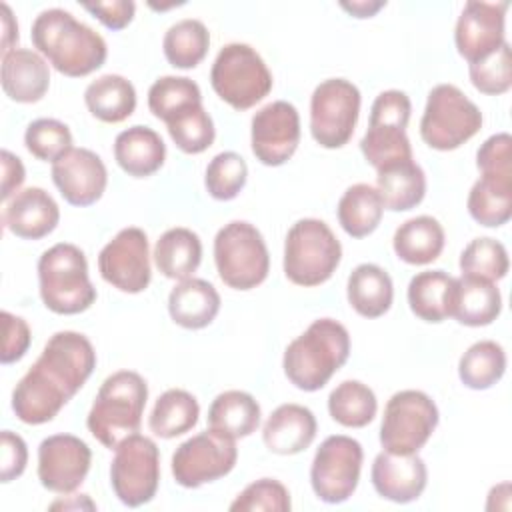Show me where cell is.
I'll use <instances>...</instances> for the list:
<instances>
[{
    "label": "cell",
    "mask_w": 512,
    "mask_h": 512,
    "mask_svg": "<svg viewBox=\"0 0 512 512\" xmlns=\"http://www.w3.org/2000/svg\"><path fill=\"white\" fill-rule=\"evenodd\" d=\"M96 368L92 342L74 330L48 338L38 360L12 390V410L24 424H46L72 400Z\"/></svg>",
    "instance_id": "cell-1"
},
{
    "label": "cell",
    "mask_w": 512,
    "mask_h": 512,
    "mask_svg": "<svg viewBox=\"0 0 512 512\" xmlns=\"http://www.w3.org/2000/svg\"><path fill=\"white\" fill-rule=\"evenodd\" d=\"M34 48L64 76L82 78L98 70L108 56L104 38L68 10H42L32 22Z\"/></svg>",
    "instance_id": "cell-2"
},
{
    "label": "cell",
    "mask_w": 512,
    "mask_h": 512,
    "mask_svg": "<svg viewBox=\"0 0 512 512\" xmlns=\"http://www.w3.org/2000/svg\"><path fill=\"white\" fill-rule=\"evenodd\" d=\"M348 356V330L332 318H318L286 346L282 368L296 388L316 392L346 364Z\"/></svg>",
    "instance_id": "cell-3"
},
{
    "label": "cell",
    "mask_w": 512,
    "mask_h": 512,
    "mask_svg": "<svg viewBox=\"0 0 512 512\" xmlns=\"http://www.w3.org/2000/svg\"><path fill=\"white\" fill-rule=\"evenodd\" d=\"M148 400V384L134 370L110 374L88 412L86 426L90 434L108 450H114L124 438L136 434Z\"/></svg>",
    "instance_id": "cell-4"
},
{
    "label": "cell",
    "mask_w": 512,
    "mask_h": 512,
    "mask_svg": "<svg viewBox=\"0 0 512 512\" xmlns=\"http://www.w3.org/2000/svg\"><path fill=\"white\" fill-rule=\"evenodd\" d=\"M38 284L44 306L54 314H80L96 302V288L88 276L84 252L68 242H58L38 260Z\"/></svg>",
    "instance_id": "cell-5"
},
{
    "label": "cell",
    "mask_w": 512,
    "mask_h": 512,
    "mask_svg": "<svg viewBox=\"0 0 512 512\" xmlns=\"http://www.w3.org/2000/svg\"><path fill=\"white\" fill-rule=\"evenodd\" d=\"M342 260L340 240L318 218L292 224L284 240V274L296 286H320L332 278Z\"/></svg>",
    "instance_id": "cell-6"
},
{
    "label": "cell",
    "mask_w": 512,
    "mask_h": 512,
    "mask_svg": "<svg viewBox=\"0 0 512 512\" xmlns=\"http://www.w3.org/2000/svg\"><path fill=\"white\" fill-rule=\"evenodd\" d=\"M214 262L220 280L234 290L260 286L270 272L266 242L260 230L246 220H232L216 232Z\"/></svg>",
    "instance_id": "cell-7"
},
{
    "label": "cell",
    "mask_w": 512,
    "mask_h": 512,
    "mask_svg": "<svg viewBox=\"0 0 512 512\" xmlns=\"http://www.w3.org/2000/svg\"><path fill=\"white\" fill-rule=\"evenodd\" d=\"M210 84L226 104L242 112L270 94L272 74L250 44L230 42L220 48L212 64Z\"/></svg>",
    "instance_id": "cell-8"
},
{
    "label": "cell",
    "mask_w": 512,
    "mask_h": 512,
    "mask_svg": "<svg viewBox=\"0 0 512 512\" xmlns=\"http://www.w3.org/2000/svg\"><path fill=\"white\" fill-rule=\"evenodd\" d=\"M482 128L480 108L454 84H438L428 92L420 120L422 140L440 152L456 150Z\"/></svg>",
    "instance_id": "cell-9"
},
{
    "label": "cell",
    "mask_w": 512,
    "mask_h": 512,
    "mask_svg": "<svg viewBox=\"0 0 512 512\" xmlns=\"http://www.w3.org/2000/svg\"><path fill=\"white\" fill-rule=\"evenodd\" d=\"M410 112V98L402 90H384L372 102L368 130L360 140V150L376 172L412 160V146L406 136Z\"/></svg>",
    "instance_id": "cell-10"
},
{
    "label": "cell",
    "mask_w": 512,
    "mask_h": 512,
    "mask_svg": "<svg viewBox=\"0 0 512 512\" xmlns=\"http://www.w3.org/2000/svg\"><path fill=\"white\" fill-rule=\"evenodd\" d=\"M440 420L434 400L422 390H400L384 406L380 444L386 452L418 454Z\"/></svg>",
    "instance_id": "cell-11"
},
{
    "label": "cell",
    "mask_w": 512,
    "mask_h": 512,
    "mask_svg": "<svg viewBox=\"0 0 512 512\" xmlns=\"http://www.w3.org/2000/svg\"><path fill=\"white\" fill-rule=\"evenodd\" d=\"M110 484L124 506L138 508L148 504L160 484V452L156 442L138 432L124 438L114 448Z\"/></svg>",
    "instance_id": "cell-12"
},
{
    "label": "cell",
    "mask_w": 512,
    "mask_h": 512,
    "mask_svg": "<svg viewBox=\"0 0 512 512\" xmlns=\"http://www.w3.org/2000/svg\"><path fill=\"white\" fill-rule=\"evenodd\" d=\"M360 90L346 78L320 82L310 98V132L322 148L350 142L360 116Z\"/></svg>",
    "instance_id": "cell-13"
},
{
    "label": "cell",
    "mask_w": 512,
    "mask_h": 512,
    "mask_svg": "<svg viewBox=\"0 0 512 512\" xmlns=\"http://www.w3.org/2000/svg\"><path fill=\"white\" fill-rule=\"evenodd\" d=\"M364 450L346 434L328 436L314 454L310 484L314 494L326 504L346 502L360 480Z\"/></svg>",
    "instance_id": "cell-14"
},
{
    "label": "cell",
    "mask_w": 512,
    "mask_h": 512,
    "mask_svg": "<svg viewBox=\"0 0 512 512\" xmlns=\"http://www.w3.org/2000/svg\"><path fill=\"white\" fill-rule=\"evenodd\" d=\"M236 460V440L208 428L174 450L172 476L184 488H198L230 474Z\"/></svg>",
    "instance_id": "cell-15"
},
{
    "label": "cell",
    "mask_w": 512,
    "mask_h": 512,
    "mask_svg": "<svg viewBox=\"0 0 512 512\" xmlns=\"http://www.w3.org/2000/svg\"><path fill=\"white\" fill-rule=\"evenodd\" d=\"M100 276L120 292L138 294L152 278L148 236L138 226L122 228L98 254Z\"/></svg>",
    "instance_id": "cell-16"
},
{
    "label": "cell",
    "mask_w": 512,
    "mask_h": 512,
    "mask_svg": "<svg viewBox=\"0 0 512 512\" xmlns=\"http://www.w3.org/2000/svg\"><path fill=\"white\" fill-rule=\"evenodd\" d=\"M300 144V114L294 104L276 100L252 116L250 146L264 166H282Z\"/></svg>",
    "instance_id": "cell-17"
},
{
    "label": "cell",
    "mask_w": 512,
    "mask_h": 512,
    "mask_svg": "<svg viewBox=\"0 0 512 512\" xmlns=\"http://www.w3.org/2000/svg\"><path fill=\"white\" fill-rule=\"evenodd\" d=\"M92 450L74 434H52L38 446V480L56 494L74 492L86 478Z\"/></svg>",
    "instance_id": "cell-18"
},
{
    "label": "cell",
    "mask_w": 512,
    "mask_h": 512,
    "mask_svg": "<svg viewBox=\"0 0 512 512\" xmlns=\"http://www.w3.org/2000/svg\"><path fill=\"white\" fill-rule=\"evenodd\" d=\"M508 2H476L470 0L464 4L462 14L458 16L454 42L458 54L474 64L492 52H496L504 42V20H506Z\"/></svg>",
    "instance_id": "cell-19"
},
{
    "label": "cell",
    "mask_w": 512,
    "mask_h": 512,
    "mask_svg": "<svg viewBox=\"0 0 512 512\" xmlns=\"http://www.w3.org/2000/svg\"><path fill=\"white\" fill-rule=\"evenodd\" d=\"M52 182L62 198L72 206H90L98 202L108 184V172L102 158L88 148H70L52 162Z\"/></svg>",
    "instance_id": "cell-20"
},
{
    "label": "cell",
    "mask_w": 512,
    "mask_h": 512,
    "mask_svg": "<svg viewBox=\"0 0 512 512\" xmlns=\"http://www.w3.org/2000/svg\"><path fill=\"white\" fill-rule=\"evenodd\" d=\"M374 490L396 504H408L420 498L428 482V470L418 454H394L382 450L370 470Z\"/></svg>",
    "instance_id": "cell-21"
},
{
    "label": "cell",
    "mask_w": 512,
    "mask_h": 512,
    "mask_svg": "<svg viewBox=\"0 0 512 512\" xmlns=\"http://www.w3.org/2000/svg\"><path fill=\"white\" fill-rule=\"evenodd\" d=\"M60 220L56 200L38 186L18 190L4 206L2 222L8 232L24 240H40L48 236Z\"/></svg>",
    "instance_id": "cell-22"
},
{
    "label": "cell",
    "mask_w": 512,
    "mask_h": 512,
    "mask_svg": "<svg viewBox=\"0 0 512 512\" xmlns=\"http://www.w3.org/2000/svg\"><path fill=\"white\" fill-rule=\"evenodd\" d=\"M316 416L302 404H280L262 428L266 448L280 456H292L306 450L316 438Z\"/></svg>",
    "instance_id": "cell-23"
},
{
    "label": "cell",
    "mask_w": 512,
    "mask_h": 512,
    "mask_svg": "<svg viewBox=\"0 0 512 512\" xmlns=\"http://www.w3.org/2000/svg\"><path fill=\"white\" fill-rule=\"evenodd\" d=\"M50 86V68L40 52L14 48L2 56V90L20 104H32L44 98Z\"/></svg>",
    "instance_id": "cell-24"
},
{
    "label": "cell",
    "mask_w": 512,
    "mask_h": 512,
    "mask_svg": "<svg viewBox=\"0 0 512 512\" xmlns=\"http://www.w3.org/2000/svg\"><path fill=\"white\" fill-rule=\"evenodd\" d=\"M114 158L128 176L146 178L162 168L166 160V144L156 130L136 124L116 136Z\"/></svg>",
    "instance_id": "cell-25"
},
{
    "label": "cell",
    "mask_w": 512,
    "mask_h": 512,
    "mask_svg": "<svg viewBox=\"0 0 512 512\" xmlns=\"http://www.w3.org/2000/svg\"><path fill=\"white\" fill-rule=\"evenodd\" d=\"M220 310L218 290L202 278L180 280L168 294V312L170 318L186 328L200 330L212 324Z\"/></svg>",
    "instance_id": "cell-26"
},
{
    "label": "cell",
    "mask_w": 512,
    "mask_h": 512,
    "mask_svg": "<svg viewBox=\"0 0 512 512\" xmlns=\"http://www.w3.org/2000/svg\"><path fill=\"white\" fill-rule=\"evenodd\" d=\"M500 312L502 294L494 282L464 274L456 278L450 314L456 318V322L472 328L488 326L500 316Z\"/></svg>",
    "instance_id": "cell-27"
},
{
    "label": "cell",
    "mask_w": 512,
    "mask_h": 512,
    "mask_svg": "<svg viewBox=\"0 0 512 512\" xmlns=\"http://www.w3.org/2000/svg\"><path fill=\"white\" fill-rule=\"evenodd\" d=\"M444 228L432 216H414L402 222L392 238L396 256L414 266H424L434 262L444 250Z\"/></svg>",
    "instance_id": "cell-28"
},
{
    "label": "cell",
    "mask_w": 512,
    "mask_h": 512,
    "mask_svg": "<svg viewBox=\"0 0 512 512\" xmlns=\"http://www.w3.org/2000/svg\"><path fill=\"white\" fill-rule=\"evenodd\" d=\"M350 306L364 318L384 316L394 300V286L390 274L376 264H358L346 284Z\"/></svg>",
    "instance_id": "cell-29"
},
{
    "label": "cell",
    "mask_w": 512,
    "mask_h": 512,
    "mask_svg": "<svg viewBox=\"0 0 512 512\" xmlns=\"http://www.w3.org/2000/svg\"><path fill=\"white\" fill-rule=\"evenodd\" d=\"M260 426V404L244 390L220 392L208 408V428L228 436L246 438Z\"/></svg>",
    "instance_id": "cell-30"
},
{
    "label": "cell",
    "mask_w": 512,
    "mask_h": 512,
    "mask_svg": "<svg viewBox=\"0 0 512 512\" xmlns=\"http://www.w3.org/2000/svg\"><path fill=\"white\" fill-rule=\"evenodd\" d=\"M376 190L386 210L406 212L424 200L426 174L414 158L404 160L376 172Z\"/></svg>",
    "instance_id": "cell-31"
},
{
    "label": "cell",
    "mask_w": 512,
    "mask_h": 512,
    "mask_svg": "<svg viewBox=\"0 0 512 512\" xmlns=\"http://www.w3.org/2000/svg\"><path fill=\"white\" fill-rule=\"evenodd\" d=\"M456 278L444 270H424L408 284L410 310L424 322H442L452 314Z\"/></svg>",
    "instance_id": "cell-32"
},
{
    "label": "cell",
    "mask_w": 512,
    "mask_h": 512,
    "mask_svg": "<svg viewBox=\"0 0 512 512\" xmlns=\"http://www.w3.org/2000/svg\"><path fill=\"white\" fill-rule=\"evenodd\" d=\"M156 268L170 280H186L198 270L202 260V242L190 228L166 230L154 246Z\"/></svg>",
    "instance_id": "cell-33"
},
{
    "label": "cell",
    "mask_w": 512,
    "mask_h": 512,
    "mask_svg": "<svg viewBox=\"0 0 512 512\" xmlns=\"http://www.w3.org/2000/svg\"><path fill=\"white\" fill-rule=\"evenodd\" d=\"M88 112L106 124L124 122L136 108V90L120 74H104L92 80L84 90Z\"/></svg>",
    "instance_id": "cell-34"
},
{
    "label": "cell",
    "mask_w": 512,
    "mask_h": 512,
    "mask_svg": "<svg viewBox=\"0 0 512 512\" xmlns=\"http://www.w3.org/2000/svg\"><path fill=\"white\" fill-rule=\"evenodd\" d=\"M466 206L486 228L506 224L512 216V174H482L470 188Z\"/></svg>",
    "instance_id": "cell-35"
},
{
    "label": "cell",
    "mask_w": 512,
    "mask_h": 512,
    "mask_svg": "<svg viewBox=\"0 0 512 512\" xmlns=\"http://www.w3.org/2000/svg\"><path fill=\"white\" fill-rule=\"evenodd\" d=\"M336 214L342 230L348 236L364 238L378 228L384 214V204L374 186L358 182L346 188L338 200Z\"/></svg>",
    "instance_id": "cell-36"
},
{
    "label": "cell",
    "mask_w": 512,
    "mask_h": 512,
    "mask_svg": "<svg viewBox=\"0 0 512 512\" xmlns=\"http://www.w3.org/2000/svg\"><path fill=\"white\" fill-rule=\"evenodd\" d=\"M198 416V400L182 388H170L154 402L148 426L154 436L170 440L190 432L198 424Z\"/></svg>",
    "instance_id": "cell-37"
},
{
    "label": "cell",
    "mask_w": 512,
    "mask_h": 512,
    "mask_svg": "<svg viewBox=\"0 0 512 512\" xmlns=\"http://www.w3.org/2000/svg\"><path fill=\"white\" fill-rule=\"evenodd\" d=\"M164 56L174 68H196L208 54L210 32L204 22L196 18H184L172 24L162 40Z\"/></svg>",
    "instance_id": "cell-38"
},
{
    "label": "cell",
    "mask_w": 512,
    "mask_h": 512,
    "mask_svg": "<svg viewBox=\"0 0 512 512\" xmlns=\"http://www.w3.org/2000/svg\"><path fill=\"white\" fill-rule=\"evenodd\" d=\"M376 410V394L360 380H344L328 396L332 420L346 428H364L374 420Z\"/></svg>",
    "instance_id": "cell-39"
},
{
    "label": "cell",
    "mask_w": 512,
    "mask_h": 512,
    "mask_svg": "<svg viewBox=\"0 0 512 512\" xmlns=\"http://www.w3.org/2000/svg\"><path fill=\"white\" fill-rule=\"evenodd\" d=\"M506 372V352L494 340L474 342L458 362V376L466 388L486 390Z\"/></svg>",
    "instance_id": "cell-40"
},
{
    "label": "cell",
    "mask_w": 512,
    "mask_h": 512,
    "mask_svg": "<svg viewBox=\"0 0 512 512\" xmlns=\"http://www.w3.org/2000/svg\"><path fill=\"white\" fill-rule=\"evenodd\" d=\"M194 104H202V92L186 76H162L148 90V108L164 124Z\"/></svg>",
    "instance_id": "cell-41"
},
{
    "label": "cell",
    "mask_w": 512,
    "mask_h": 512,
    "mask_svg": "<svg viewBox=\"0 0 512 512\" xmlns=\"http://www.w3.org/2000/svg\"><path fill=\"white\" fill-rule=\"evenodd\" d=\"M172 142L186 154H200L214 144L216 130L202 104L188 106L166 122Z\"/></svg>",
    "instance_id": "cell-42"
},
{
    "label": "cell",
    "mask_w": 512,
    "mask_h": 512,
    "mask_svg": "<svg viewBox=\"0 0 512 512\" xmlns=\"http://www.w3.org/2000/svg\"><path fill=\"white\" fill-rule=\"evenodd\" d=\"M460 270L464 276L496 282L506 276L510 262L502 242L482 236L474 238L460 254Z\"/></svg>",
    "instance_id": "cell-43"
},
{
    "label": "cell",
    "mask_w": 512,
    "mask_h": 512,
    "mask_svg": "<svg viewBox=\"0 0 512 512\" xmlns=\"http://www.w3.org/2000/svg\"><path fill=\"white\" fill-rule=\"evenodd\" d=\"M248 166L236 152L216 154L204 174V186L214 200H232L246 186Z\"/></svg>",
    "instance_id": "cell-44"
},
{
    "label": "cell",
    "mask_w": 512,
    "mask_h": 512,
    "mask_svg": "<svg viewBox=\"0 0 512 512\" xmlns=\"http://www.w3.org/2000/svg\"><path fill=\"white\" fill-rule=\"evenodd\" d=\"M24 144L34 158L42 162H56L72 148V134L70 128L56 118H38L28 124Z\"/></svg>",
    "instance_id": "cell-45"
},
{
    "label": "cell",
    "mask_w": 512,
    "mask_h": 512,
    "mask_svg": "<svg viewBox=\"0 0 512 512\" xmlns=\"http://www.w3.org/2000/svg\"><path fill=\"white\" fill-rule=\"evenodd\" d=\"M468 74L472 86L482 94L498 96L508 92L512 86V58L508 42H504L490 56L468 64Z\"/></svg>",
    "instance_id": "cell-46"
},
{
    "label": "cell",
    "mask_w": 512,
    "mask_h": 512,
    "mask_svg": "<svg viewBox=\"0 0 512 512\" xmlns=\"http://www.w3.org/2000/svg\"><path fill=\"white\" fill-rule=\"evenodd\" d=\"M292 508L288 488L274 478H260L248 484L230 504L232 512H254V510H272L288 512Z\"/></svg>",
    "instance_id": "cell-47"
},
{
    "label": "cell",
    "mask_w": 512,
    "mask_h": 512,
    "mask_svg": "<svg viewBox=\"0 0 512 512\" xmlns=\"http://www.w3.org/2000/svg\"><path fill=\"white\" fill-rule=\"evenodd\" d=\"M480 174H512V138L508 132H498L486 138L476 152Z\"/></svg>",
    "instance_id": "cell-48"
},
{
    "label": "cell",
    "mask_w": 512,
    "mask_h": 512,
    "mask_svg": "<svg viewBox=\"0 0 512 512\" xmlns=\"http://www.w3.org/2000/svg\"><path fill=\"white\" fill-rule=\"evenodd\" d=\"M2 328H4V338H2L0 362L2 364L18 362L30 348V342H32L30 326L26 324L24 318L14 316L8 310H4L2 312Z\"/></svg>",
    "instance_id": "cell-49"
},
{
    "label": "cell",
    "mask_w": 512,
    "mask_h": 512,
    "mask_svg": "<svg viewBox=\"0 0 512 512\" xmlns=\"http://www.w3.org/2000/svg\"><path fill=\"white\" fill-rule=\"evenodd\" d=\"M0 442H2L0 480L4 484H8V482L16 480L18 476H22V472L26 470L28 448H26V442L22 440V436H18V434H14L10 430H2Z\"/></svg>",
    "instance_id": "cell-50"
},
{
    "label": "cell",
    "mask_w": 512,
    "mask_h": 512,
    "mask_svg": "<svg viewBox=\"0 0 512 512\" xmlns=\"http://www.w3.org/2000/svg\"><path fill=\"white\" fill-rule=\"evenodd\" d=\"M84 10H88L94 18H98L110 30L126 28L136 12V4L132 0H112V2H84Z\"/></svg>",
    "instance_id": "cell-51"
},
{
    "label": "cell",
    "mask_w": 512,
    "mask_h": 512,
    "mask_svg": "<svg viewBox=\"0 0 512 512\" xmlns=\"http://www.w3.org/2000/svg\"><path fill=\"white\" fill-rule=\"evenodd\" d=\"M0 158H2V200L8 202L22 186L26 178V170L22 160L14 156L10 150H2Z\"/></svg>",
    "instance_id": "cell-52"
},
{
    "label": "cell",
    "mask_w": 512,
    "mask_h": 512,
    "mask_svg": "<svg viewBox=\"0 0 512 512\" xmlns=\"http://www.w3.org/2000/svg\"><path fill=\"white\" fill-rule=\"evenodd\" d=\"M2 56L14 50V44L18 42V24L12 16V10L8 4H2Z\"/></svg>",
    "instance_id": "cell-53"
},
{
    "label": "cell",
    "mask_w": 512,
    "mask_h": 512,
    "mask_svg": "<svg viewBox=\"0 0 512 512\" xmlns=\"http://www.w3.org/2000/svg\"><path fill=\"white\" fill-rule=\"evenodd\" d=\"M386 6V2L378 0V2H366V0H358V2H340V8H344L350 16L354 18H372L378 10H382Z\"/></svg>",
    "instance_id": "cell-54"
}]
</instances>
